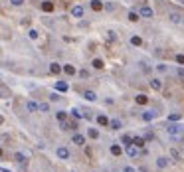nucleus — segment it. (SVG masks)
Listing matches in <instances>:
<instances>
[{"instance_id":"nucleus-30","label":"nucleus","mask_w":184,"mask_h":172,"mask_svg":"<svg viewBox=\"0 0 184 172\" xmlns=\"http://www.w3.org/2000/svg\"><path fill=\"white\" fill-rule=\"evenodd\" d=\"M14 158H16V162H24V160H26V156H24L22 152H16V154H14Z\"/></svg>"},{"instance_id":"nucleus-2","label":"nucleus","mask_w":184,"mask_h":172,"mask_svg":"<svg viewBox=\"0 0 184 172\" xmlns=\"http://www.w3.org/2000/svg\"><path fill=\"white\" fill-rule=\"evenodd\" d=\"M182 131H184V127H180V125H170L168 123V127H166V132H170V135H180Z\"/></svg>"},{"instance_id":"nucleus-25","label":"nucleus","mask_w":184,"mask_h":172,"mask_svg":"<svg viewBox=\"0 0 184 172\" xmlns=\"http://www.w3.org/2000/svg\"><path fill=\"white\" fill-rule=\"evenodd\" d=\"M50 71H52V73H59V71H61L59 63H52V65H50Z\"/></svg>"},{"instance_id":"nucleus-35","label":"nucleus","mask_w":184,"mask_h":172,"mask_svg":"<svg viewBox=\"0 0 184 172\" xmlns=\"http://www.w3.org/2000/svg\"><path fill=\"white\" fill-rule=\"evenodd\" d=\"M174 60H176L178 63H180V65H184V55H182V53H178V55L174 58Z\"/></svg>"},{"instance_id":"nucleus-15","label":"nucleus","mask_w":184,"mask_h":172,"mask_svg":"<svg viewBox=\"0 0 184 172\" xmlns=\"http://www.w3.org/2000/svg\"><path fill=\"white\" fill-rule=\"evenodd\" d=\"M170 22H174V24H180V22H182L180 14H178V12H172V14H170Z\"/></svg>"},{"instance_id":"nucleus-5","label":"nucleus","mask_w":184,"mask_h":172,"mask_svg":"<svg viewBox=\"0 0 184 172\" xmlns=\"http://www.w3.org/2000/svg\"><path fill=\"white\" fill-rule=\"evenodd\" d=\"M127 154H129L131 158H135V156L139 154V148H137L135 145H129V146H127Z\"/></svg>"},{"instance_id":"nucleus-23","label":"nucleus","mask_w":184,"mask_h":172,"mask_svg":"<svg viewBox=\"0 0 184 172\" xmlns=\"http://www.w3.org/2000/svg\"><path fill=\"white\" fill-rule=\"evenodd\" d=\"M91 63H93V67H97V69H101V67L105 65V63H103V60H99V58H97V60H93Z\"/></svg>"},{"instance_id":"nucleus-11","label":"nucleus","mask_w":184,"mask_h":172,"mask_svg":"<svg viewBox=\"0 0 184 172\" xmlns=\"http://www.w3.org/2000/svg\"><path fill=\"white\" fill-rule=\"evenodd\" d=\"M73 142H75V145H85V137H83V135H73Z\"/></svg>"},{"instance_id":"nucleus-18","label":"nucleus","mask_w":184,"mask_h":172,"mask_svg":"<svg viewBox=\"0 0 184 172\" xmlns=\"http://www.w3.org/2000/svg\"><path fill=\"white\" fill-rule=\"evenodd\" d=\"M56 89H58V91H67V83L66 81H58V83H56Z\"/></svg>"},{"instance_id":"nucleus-16","label":"nucleus","mask_w":184,"mask_h":172,"mask_svg":"<svg viewBox=\"0 0 184 172\" xmlns=\"http://www.w3.org/2000/svg\"><path fill=\"white\" fill-rule=\"evenodd\" d=\"M109 125H111V129H115V131H119V129H121V121L119 119H113V121H109Z\"/></svg>"},{"instance_id":"nucleus-14","label":"nucleus","mask_w":184,"mask_h":172,"mask_svg":"<svg viewBox=\"0 0 184 172\" xmlns=\"http://www.w3.org/2000/svg\"><path fill=\"white\" fill-rule=\"evenodd\" d=\"M83 97H85L87 101H95L97 99V95H95L93 91H83Z\"/></svg>"},{"instance_id":"nucleus-7","label":"nucleus","mask_w":184,"mask_h":172,"mask_svg":"<svg viewBox=\"0 0 184 172\" xmlns=\"http://www.w3.org/2000/svg\"><path fill=\"white\" fill-rule=\"evenodd\" d=\"M91 8L95 12H99V10H103V2L101 0H91Z\"/></svg>"},{"instance_id":"nucleus-17","label":"nucleus","mask_w":184,"mask_h":172,"mask_svg":"<svg viewBox=\"0 0 184 172\" xmlns=\"http://www.w3.org/2000/svg\"><path fill=\"white\" fill-rule=\"evenodd\" d=\"M151 87L154 91H160V87H162L160 85V79H151Z\"/></svg>"},{"instance_id":"nucleus-38","label":"nucleus","mask_w":184,"mask_h":172,"mask_svg":"<svg viewBox=\"0 0 184 172\" xmlns=\"http://www.w3.org/2000/svg\"><path fill=\"white\" fill-rule=\"evenodd\" d=\"M30 38H32V40H38V32H36V30H30Z\"/></svg>"},{"instance_id":"nucleus-43","label":"nucleus","mask_w":184,"mask_h":172,"mask_svg":"<svg viewBox=\"0 0 184 172\" xmlns=\"http://www.w3.org/2000/svg\"><path fill=\"white\" fill-rule=\"evenodd\" d=\"M0 156H2V148H0Z\"/></svg>"},{"instance_id":"nucleus-19","label":"nucleus","mask_w":184,"mask_h":172,"mask_svg":"<svg viewBox=\"0 0 184 172\" xmlns=\"http://www.w3.org/2000/svg\"><path fill=\"white\" fill-rule=\"evenodd\" d=\"M97 123H99V125H109V119H107V117H105V115H99V117H97Z\"/></svg>"},{"instance_id":"nucleus-24","label":"nucleus","mask_w":184,"mask_h":172,"mask_svg":"<svg viewBox=\"0 0 184 172\" xmlns=\"http://www.w3.org/2000/svg\"><path fill=\"white\" fill-rule=\"evenodd\" d=\"M63 71H66L67 75H75V67H73V65H66V67H63Z\"/></svg>"},{"instance_id":"nucleus-22","label":"nucleus","mask_w":184,"mask_h":172,"mask_svg":"<svg viewBox=\"0 0 184 172\" xmlns=\"http://www.w3.org/2000/svg\"><path fill=\"white\" fill-rule=\"evenodd\" d=\"M143 119H145V121H152V119H154V113L145 111V113H143Z\"/></svg>"},{"instance_id":"nucleus-34","label":"nucleus","mask_w":184,"mask_h":172,"mask_svg":"<svg viewBox=\"0 0 184 172\" xmlns=\"http://www.w3.org/2000/svg\"><path fill=\"white\" fill-rule=\"evenodd\" d=\"M107 38H109L111 42H115V40H117V36H115V32H113V30H109V32H107Z\"/></svg>"},{"instance_id":"nucleus-39","label":"nucleus","mask_w":184,"mask_h":172,"mask_svg":"<svg viewBox=\"0 0 184 172\" xmlns=\"http://www.w3.org/2000/svg\"><path fill=\"white\" fill-rule=\"evenodd\" d=\"M103 8H107V10H115V4H103Z\"/></svg>"},{"instance_id":"nucleus-32","label":"nucleus","mask_w":184,"mask_h":172,"mask_svg":"<svg viewBox=\"0 0 184 172\" xmlns=\"http://www.w3.org/2000/svg\"><path fill=\"white\" fill-rule=\"evenodd\" d=\"M71 117H75V119H81L83 115L79 113V109H71Z\"/></svg>"},{"instance_id":"nucleus-27","label":"nucleus","mask_w":184,"mask_h":172,"mask_svg":"<svg viewBox=\"0 0 184 172\" xmlns=\"http://www.w3.org/2000/svg\"><path fill=\"white\" fill-rule=\"evenodd\" d=\"M170 156H172L174 160H180V152H178L176 148H170Z\"/></svg>"},{"instance_id":"nucleus-9","label":"nucleus","mask_w":184,"mask_h":172,"mask_svg":"<svg viewBox=\"0 0 184 172\" xmlns=\"http://www.w3.org/2000/svg\"><path fill=\"white\" fill-rule=\"evenodd\" d=\"M71 14L75 16V18H81V16H83V8H81V6H73L71 8Z\"/></svg>"},{"instance_id":"nucleus-3","label":"nucleus","mask_w":184,"mask_h":172,"mask_svg":"<svg viewBox=\"0 0 184 172\" xmlns=\"http://www.w3.org/2000/svg\"><path fill=\"white\" fill-rule=\"evenodd\" d=\"M56 154H58V158H61V160H67V158H69V150H67L66 146H59L58 150H56Z\"/></svg>"},{"instance_id":"nucleus-44","label":"nucleus","mask_w":184,"mask_h":172,"mask_svg":"<svg viewBox=\"0 0 184 172\" xmlns=\"http://www.w3.org/2000/svg\"><path fill=\"white\" fill-rule=\"evenodd\" d=\"M180 24H184V18H182V22H180Z\"/></svg>"},{"instance_id":"nucleus-42","label":"nucleus","mask_w":184,"mask_h":172,"mask_svg":"<svg viewBox=\"0 0 184 172\" xmlns=\"http://www.w3.org/2000/svg\"><path fill=\"white\" fill-rule=\"evenodd\" d=\"M2 123H4V117H2V115H0V125H2Z\"/></svg>"},{"instance_id":"nucleus-36","label":"nucleus","mask_w":184,"mask_h":172,"mask_svg":"<svg viewBox=\"0 0 184 172\" xmlns=\"http://www.w3.org/2000/svg\"><path fill=\"white\" fill-rule=\"evenodd\" d=\"M168 121H180V115H178V113H172L170 117H168Z\"/></svg>"},{"instance_id":"nucleus-40","label":"nucleus","mask_w":184,"mask_h":172,"mask_svg":"<svg viewBox=\"0 0 184 172\" xmlns=\"http://www.w3.org/2000/svg\"><path fill=\"white\" fill-rule=\"evenodd\" d=\"M123 172H137V170H135V168H131V166H125V168H123Z\"/></svg>"},{"instance_id":"nucleus-26","label":"nucleus","mask_w":184,"mask_h":172,"mask_svg":"<svg viewBox=\"0 0 184 172\" xmlns=\"http://www.w3.org/2000/svg\"><path fill=\"white\" fill-rule=\"evenodd\" d=\"M131 44H133V46H141V44H143V40H141L139 36H133V38H131Z\"/></svg>"},{"instance_id":"nucleus-10","label":"nucleus","mask_w":184,"mask_h":172,"mask_svg":"<svg viewBox=\"0 0 184 172\" xmlns=\"http://www.w3.org/2000/svg\"><path fill=\"white\" fill-rule=\"evenodd\" d=\"M111 154L113 156H121V154H123V148H121L119 145H113L111 146Z\"/></svg>"},{"instance_id":"nucleus-31","label":"nucleus","mask_w":184,"mask_h":172,"mask_svg":"<svg viewBox=\"0 0 184 172\" xmlns=\"http://www.w3.org/2000/svg\"><path fill=\"white\" fill-rule=\"evenodd\" d=\"M56 117H58V121H59V123H61V121H66V119H67V115H66V113H63V111H59L58 115H56Z\"/></svg>"},{"instance_id":"nucleus-21","label":"nucleus","mask_w":184,"mask_h":172,"mask_svg":"<svg viewBox=\"0 0 184 172\" xmlns=\"http://www.w3.org/2000/svg\"><path fill=\"white\" fill-rule=\"evenodd\" d=\"M123 145H125V146L133 145V137H131V135H123Z\"/></svg>"},{"instance_id":"nucleus-33","label":"nucleus","mask_w":184,"mask_h":172,"mask_svg":"<svg viewBox=\"0 0 184 172\" xmlns=\"http://www.w3.org/2000/svg\"><path fill=\"white\" fill-rule=\"evenodd\" d=\"M89 137H91V139H97V137H99L97 129H89Z\"/></svg>"},{"instance_id":"nucleus-20","label":"nucleus","mask_w":184,"mask_h":172,"mask_svg":"<svg viewBox=\"0 0 184 172\" xmlns=\"http://www.w3.org/2000/svg\"><path fill=\"white\" fill-rule=\"evenodd\" d=\"M146 101H149L146 95H137V103L139 105H146Z\"/></svg>"},{"instance_id":"nucleus-6","label":"nucleus","mask_w":184,"mask_h":172,"mask_svg":"<svg viewBox=\"0 0 184 172\" xmlns=\"http://www.w3.org/2000/svg\"><path fill=\"white\" fill-rule=\"evenodd\" d=\"M157 166H158V168H166V166H168L166 156H158V158H157Z\"/></svg>"},{"instance_id":"nucleus-29","label":"nucleus","mask_w":184,"mask_h":172,"mask_svg":"<svg viewBox=\"0 0 184 172\" xmlns=\"http://www.w3.org/2000/svg\"><path fill=\"white\" fill-rule=\"evenodd\" d=\"M38 111L48 113V111H50V105H48V103H42V105H38Z\"/></svg>"},{"instance_id":"nucleus-13","label":"nucleus","mask_w":184,"mask_h":172,"mask_svg":"<svg viewBox=\"0 0 184 172\" xmlns=\"http://www.w3.org/2000/svg\"><path fill=\"white\" fill-rule=\"evenodd\" d=\"M133 145L137 146V148H143V146H145V139H141V137H135V139H133Z\"/></svg>"},{"instance_id":"nucleus-4","label":"nucleus","mask_w":184,"mask_h":172,"mask_svg":"<svg viewBox=\"0 0 184 172\" xmlns=\"http://www.w3.org/2000/svg\"><path fill=\"white\" fill-rule=\"evenodd\" d=\"M61 129H63V131H71V129H77V123H75V121H61Z\"/></svg>"},{"instance_id":"nucleus-28","label":"nucleus","mask_w":184,"mask_h":172,"mask_svg":"<svg viewBox=\"0 0 184 172\" xmlns=\"http://www.w3.org/2000/svg\"><path fill=\"white\" fill-rule=\"evenodd\" d=\"M139 18H141V16H139V12H129V20H131V22H137Z\"/></svg>"},{"instance_id":"nucleus-12","label":"nucleus","mask_w":184,"mask_h":172,"mask_svg":"<svg viewBox=\"0 0 184 172\" xmlns=\"http://www.w3.org/2000/svg\"><path fill=\"white\" fill-rule=\"evenodd\" d=\"M42 10H44V12H52L53 10V2H50V0H48V2H42Z\"/></svg>"},{"instance_id":"nucleus-37","label":"nucleus","mask_w":184,"mask_h":172,"mask_svg":"<svg viewBox=\"0 0 184 172\" xmlns=\"http://www.w3.org/2000/svg\"><path fill=\"white\" fill-rule=\"evenodd\" d=\"M12 2V6H22L24 4V0H10Z\"/></svg>"},{"instance_id":"nucleus-41","label":"nucleus","mask_w":184,"mask_h":172,"mask_svg":"<svg viewBox=\"0 0 184 172\" xmlns=\"http://www.w3.org/2000/svg\"><path fill=\"white\" fill-rule=\"evenodd\" d=\"M176 73H178V75H180V77H184V69H182V67H180V69H178Z\"/></svg>"},{"instance_id":"nucleus-1","label":"nucleus","mask_w":184,"mask_h":172,"mask_svg":"<svg viewBox=\"0 0 184 172\" xmlns=\"http://www.w3.org/2000/svg\"><path fill=\"white\" fill-rule=\"evenodd\" d=\"M139 16H143V18H152V16H154V12H152L151 6H143L141 10H139Z\"/></svg>"},{"instance_id":"nucleus-8","label":"nucleus","mask_w":184,"mask_h":172,"mask_svg":"<svg viewBox=\"0 0 184 172\" xmlns=\"http://www.w3.org/2000/svg\"><path fill=\"white\" fill-rule=\"evenodd\" d=\"M26 109L30 113H36V111H38V103H36V101H28V103H26Z\"/></svg>"}]
</instances>
